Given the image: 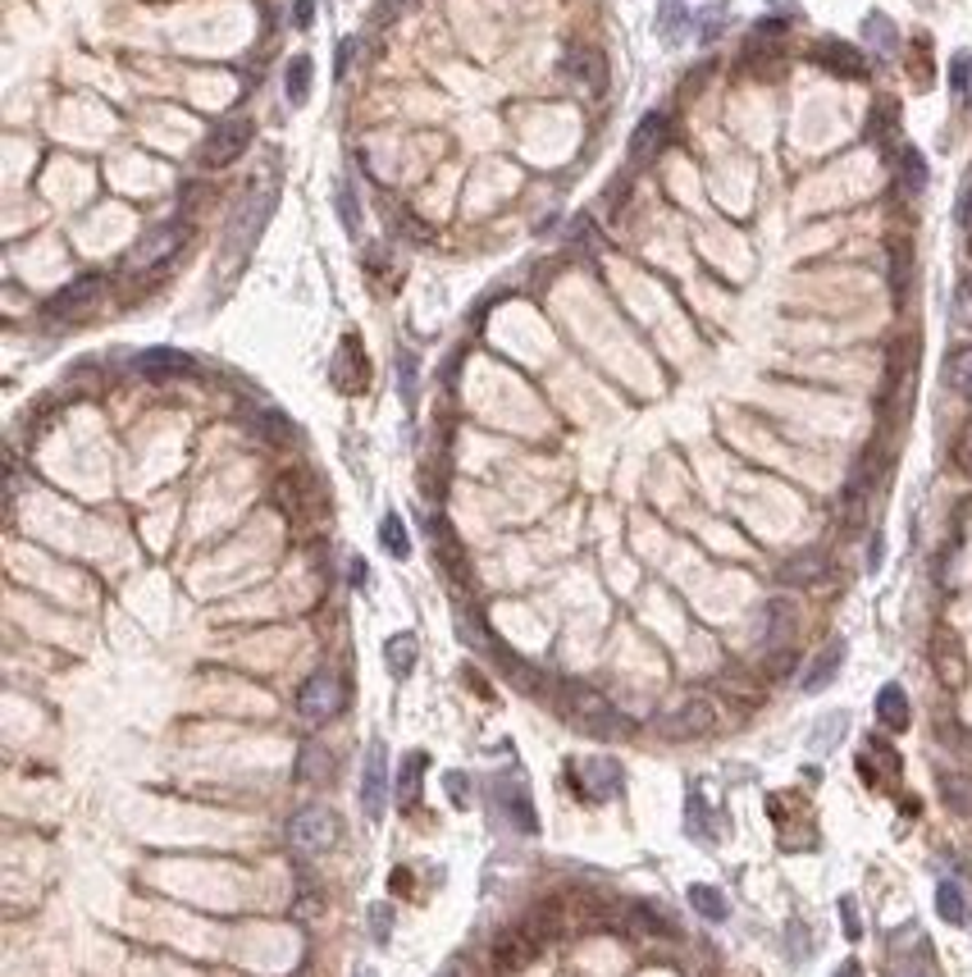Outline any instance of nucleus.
<instances>
[{
  "mask_svg": "<svg viewBox=\"0 0 972 977\" xmlns=\"http://www.w3.org/2000/svg\"><path fill=\"white\" fill-rule=\"evenodd\" d=\"M557 708L567 713L580 731H590V735H621V731H626L621 713L612 708L598 690L580 685V681H567V685H561V694H557Z\"/></svg>",
  "mask_w": 972,
  "mask_h": 977,
  "instance_id": "1",
  "label": "nucleus"
},
{
  "mask_svg": "<svg viewBox=\"0 0 972 977\" xmlns=\"http://www.w3.org/2000/svg\"><path fill=\"white\" fill-rule=\"evenodd\" d=\"M183 243H188V228L183 220L178 224H156L146 238H138L123 256V270H146V274H161L169 270L178 256H183Z\"/></svg>",
  "mask_w": 972,
  "mask_h": 977,
  "instance_id": "2",
  "label": "nucleus"
},
{
  "mask_svg": "<svg viewBox=\"0 0 972 977\" xmlns=\"http://www.w3.org/2000/svg\"><path fill=\"white\" fill-rule=\"evenodd\" d=\"M251 138H256V123L247 115H228V119H220L211 133H206V142H201V151H197V161L206 165V169H224V165H234L242 151L251 146Z\"/></svg>",
  "mask_w": 972,
  "mask_h": 977,
  "instance_id": "3",
  "label": "nucleus"
},
{
  "mask_svg": "<svg viewBox=\"0 0 972 977\" xmlns=\"http://www.w3.org/2000/svg\"><path fill=\"white\" fill-rule=\"evenodd\" d=\"M288 840L297 855H324L339 845V817L324 804H306L288 817Z\"/></svg>",
  "mask_w": 972,
  "mask_h": 977,
  "instance_id": "4",
  "label": "nucleus"
},
{
  "mask_svg": "<svg viewBox=\"0 0 972 977\" xmlns=\"http://www.w3.org/2000/svg\"><path fill=\"white\" fill-rule=\"evenodd\" d=\"M571 781H576V794H580V800L607 804V800H617V794H621L626 773H621V763H617V758L594 754V758H584V763L571 767Z\"/></svg>",
  "mask_w": 972,
  "mask_h": 977,
  "instance_id": "5",
  "label": "nucleus"
},
{
  "mask_svg": "<svg viewBox=\"0 0 972 977\" xmlns=\"http://www.w3.org/2000/svg\"><path fill=\"white\" fill-rule=\"evenodd\" d=\"M339 708H343V681L334 672L306 676V685L297 690V713L306 717V722L320 727V722H329V717H339Z\"/></svg>",
  "mask_w": 972,
  "mask_h": 977,
  "instance_id": "6",
  "label": "nucleus"
},
{
  "mask_svg": "<svg viewBox=\"0 0 972 977\" xmlns=\"http://www.w3.org/2000/svg\"><path fill=\"white\" fill-rule=\"evenodd\" d=\"M361 809L370 822H379L383 809H389V750H383L379 735L370 740L366 763H361Z\"/></svg>",
  "mask_w": 972,
  "mask_h": 977,
  "instance_id": "7",
  "label": "nucleus"
},
{
  "mask_svg": "<svg viewBox=\"0 0 972 977\" xmlns=\"http://www.w3.org/2000/svg\"><path fill=\"white\" fill-rule=\"evenodd\" d=\"M270 211H274V188H265L261 201H256V192H247V201L238 205L234 224H228V256H234V261H242V251L256 243V234H261V224H265Z\"/></svg>",
  "mask_w": 972,
  "mask_h": 977,
  "instance_id": "8",
  "label": "nucleus"
},
{
  "mask_svg": "<svg viewBox=\"0 0 972 977\" xmlns=\"http://www.w3.org/2000/svg\"><path fill=\"white\" fill-rule=\"evenodd\" d=\"M544 950V937L521 922V928H507L498 941H494V968L498 973H521L525 964H534V955Z\"/></svg>",
  "mask_w": 972,
  "mask_h": 977,
  "instance_id": "9",
  "label": "nucleus"
},
{
  "mask_svg": "<svg viewBox=\"0 0 972 977\" xmlns=\"http://www.w3.org/2000/svg\"><path fill=\"white\" fill-rule=\"evenodd\" d=\"M494 800H498L502 817H511V827H517V832H525V836L540 832V817H534L530 790H525V781H521V777L498 773V777H494Z\"/></svg>",
  "mask_w": 972,
  "mask_h": 977,
  "instance_id": "10",
  "label": "nucleus"
},
{
  "mask_svg": "<svg viewBox=\"0 0 972 977\" xmlns=\"http://www.w3.org/2000/svg\"><path fill=\"white\" fill-rule=\"evenodd\" d=\"M100 274H83V279H73L69 289H60L56 297L46 302V320H79V316H87L92 306L100 302Z\"/></svg>",
  "mask_w": 972,
  "mask_h": 977,
  "instance_id": "11",
  "label": "nucleus"
},
{
  "mask_svg": "<svg viewBox=\"0 0 972 977\" xmlns=\"http://www.w3.org/2000/svg\"><path fill=\"white\" fill-rule=\"evenodd\" d=\"M561 73H567L576 87H584V96L607 92V60H603L598 46H571L567 60H561Z\"/></svg>",
  "mask_w": 972,
  "mask_h": 977,
  "instance_id": "12",
  "label": "nucleus"
},
{
  "mask_svg": "<svg viewBox=\"0 0 972 977\" xmlns=\"http://www.w3.org/2000/svg\"><path fill=\"white\" fill-rule=\"evenodd\" d=\"M900 773H904L900 754H894L881 735H867V740H863V754H858V777H863L867 786L886 790V786L900 781Z\"/></svg>",
  "mask_w": 972,
  "mask_h": 977,
  "instance_id": "13",
  "label": "nucleus"
},
{
  "mask_svg": "<svg viewBox=\"0 0 972 977\" xmlns=\"http://www.w3.org/2000/svg\"><path fill=\"white\" fill-rule=\"evenodd\" d=\"M329 379H334L339 393H361L366 389L370 366H366V352H361V339H356V333H347V339L339 343L334 362H329Z\"/></svg>",
  "mask_w": 972,
  "mask_h": 977,
  "instance_id": "14",
  "label": "nucleus"
},
{
  "mask_svg": "<svg viewBox=\"0 0 972 977\" xmlns=\"http://www.w3.org/2000/svg\"><path fill=\"white\" fill-rule=\"evenodd\" d=\"M712 727H718V708H712L708 699H685L672 717H662V735L667 740H699V735H708Z\"/></svg>",
  "mask_w": 972,
  "mask_h": 977,
  "instance_id": "15",
  "label": "nucleus"
},
{
  "mask_svg": "<svg viewBox=\"0 0 972 977\" xmlns=\"http://www.w3.org/2000/svg\"><path fill=\"white\" fill-rule=\"evenodd\" d=\"M667 142H672V119L662 115V110L644 115V119H639V128L630 133V165L639 169V165L657 161L662 151H667Z\"/></svg>",
  "mask_w": 972,
  "mask_h": 977,
  "instance_id": "16",
  "label": "nucleus"
},
{
  "mask_svg": "<svg viewBox=\"0 0 972 977\" xmlns=\"http://www.w3.org/2000/svg\"><path fill=\"white\" fill-rule=\"evenodd\" d=\"M813 60L822 64L827 73H840V79H863L867 73V56L858 46H850V42H840V37H822L813 46Z\"/></svg>",
  "mask_w": 972,
  "mask_h": 977,
  "instance_id": "17",
  "label": "nucleus"
},
{
  "mask_svg": "<svg viewBox=\"0 0 972 977\" xmlns=\"http://www.w3.org/2000/svg\"><path fill=\"white\" fill-rule=\"evenodd\" d=\"M932 667H936V676L950 685V690H959L968 681V658H963L959 635H950V631H936L932 635Z\"/></svg>",
  "mask_w": 972,
  "mask_h": 977,
  "instance_id": "18",
  "label": "nucleus"
},
{
  "mask_svg": "<svg viewBox=\"0 0 972 977\" xmlns=\"http://www.w3.org/2000/svg\"><path fill=\"white\" fill-rule=\"evenodd\" d=\"M831 572V562H827V553L822 549H804V553H795V557H785L781 562V572H777V580L781 585H822V576Z\"/></svg>",
  "mask_w": 972,
  "mask_h": 977,
  "instance_id": "19",
  "label": "nucleus"
},
{
  "mask_svg": "<svg viewBox=\"0 0 972 977\" xmlns=\"http://www.w3.org/2000/svg\"><path fill=\"white\" fill-rule=\"evenodd\" d=\"M840 667H845V639H831V645L808 662V672H804V681H799L804 694H822V690L840 676Z\"/></svg>",
  "mask_w": 972,
  "mask_h": 977,
  "instance_id": "20",
  "label": "nucleus"
},
{
  "mask_svg": "<svg viewBox=\"0 0 972 977\" xmlns=\"http://www.w3.org/2000/svg\"><path fill=\"white\" fill-rule=\"evenodd\" d=\"M429 534H434V557H443V567L452 580H466V553H462V539L452 534V526L443 517H429Z\"/></svg>",
  "mask_w": 972,
  "mask_h": 977,
  "instance_id": "21",
  "label": "nucleus"
},
{
  "mask_svg": "<svg viewBox=\"0 0 972 977\" xmlns=\"http://www.w3.org/2000/svg\"><path fill=\"white\" fill-rule=\"evenodd\" d=\"M138 370L146 379H174V375H192V356L174 352V348H151L138 356Z\"/></svg>",
  "mask_w": 972,
  "mask_h": 977,
  "instance_id": "22",
  "label": "nucleus"
},
{
  "mask_svg": "<svg viewBox=\"0 0 972 977\" xmlns=\"http://www.w3.org/2000/svg\"><path fill=\"white\" fill-rule=\"evenodd\" d=\"M909 717H913V704H909V694H904V685H881L877 690V722L886 727V731H904L909 727Z\"/></svg>",
  "mask_w": 972,
  "mask_h": 977,
  "instance_id": "23",
  "label": "nucleus"
},
{
  "mask_svg": "<svg viewBox=\"0 0 972 977\" xmlns=\"http://www.w3.org/2000/svg\"><path fill=\"white\" fill-rule=\"evenodd\" d=\"M863 42L877 50V60H894V56H900V28L890 23V14H877V10L867 14L863 19Z\"/></svg>",
  "mask_w": 972,
  "mask_h": 977,
  "instance_id": "24",
  "label": "nucleus"
},
{
  "mask_svg": "<svg viewBox=\"0 0 972 977\" xmlns=\"http://www.w3.org/2000/svg\"><path fill=\"white\" fill-rule=\"evenodd\" d=\"M867 138H873L881 151H890L900 142V106L894 101H877L873 106V119H867Z\"/></svg>",
  "mask_w": 972,
  "mask_h": 977,
  "instance_id": "25",
  "label": "nucleus"
},
{
  "mask_svg": "<svg viewBox=\"0 0 972 977\" xmlns=\"http://www.w3.org/2000/svg\"><path fill=\"white\" fill-rule=\"evenodd\" d=\"M845 731H850V713H827L822 722H817L813 731H808V750L813 754H831L840 740H845Z\"/></svg>",
  "mask_w": 972,
  "mask_h": 977,
  "instance_id": "26",
  "label": "nucleus"
},
{
  "mask_svg": "<svg viewBox=\"0 0 972 977\" xmlns=\"http://www.w3.org/2000/svg\"><path fill=\"white\" fill-rule=\"evenodd\" d=\"M416 654H420V645H416V635H412V631H402V635H393L389 645H383V662H389V672H393V676H412Z\"/></svg>",
  "mask_w": 972,
  "mask_h": 977,
  "instance_id": "27",
  "label": "nucleus"
},
{
  "mask_svg": "<svg viewBox=\"0 0 972 977\" xmlns=\"http://www.w3.org/2000/svg\"><path fill=\"white\" fill-rule=\"evenodd\" d=\"M425 767H429L425 750H412V754L402 758V773H398V800H402V804H416V800H420V777H425Z\"/></svg>",
  "mask_w": 972,
  "mask_h": 977,
  "instance_id": "28",
  "label": "nucleus"
},
{
  "mask_svg": "<svg viewBox=\"0 0 972 977\" xmlns=\"http://www.w3.org/2000/svg\"><path fill=\"white\" fill-rule=\"evenodd\" d=\"M689 905H695V914L708 918V922H726L731 918V905H726V895L718 886L695 882V886H689Z\"/></svg>",
  "mask_w": 972,
  "mask_h": 977,
  "instance_id": "29",
  "label": "nucleus"
},
{
  "mask_svg": "<svg viewBox=\"0 0 972 977\" xmlns=\"http://www.w3.org/2000/svg\"><path fill=\"white\" fill-rule=\"evenodd\" d=\"M311 73H316L311 56H293L288 60V69H284V92H288L293 106H306V96H311Z\"/></svg>",
  "mask_w": 972,
  "mask_h": 977,
  "instance_id": "30",
  "label": "nucleus"
},
{
  "mask_svg": "<svg viewBox=\"0 0 972 977\" xmlns=\"http://www.w3.org/2000/svg\"><path fill=\"white\" fill-rule=\"evenodd\" d=\"M909 279H913V247L900 238V243H890V289H894V302L909 297Z\"/></svg>",
  "mask_w": 972,
  "mask_h": 977,
  "instance_id": "31",
  "label": "nucleus"
},
{
  "mask_svg": "<svg viewBox=\"0 0 972 977\" xmlns=\"http://www.w3.org/2000/svg\"><path fill=\"white\" fill-rule=\"evenodd\" d=\"M945 384H950L955 393L972 398V343L968 348H955L950 356H945Z\"/></svg>",
  "mask_w": 972,
  "mask_h": 977,
  "instance_id": "32",
  "label": "nucleus"
},
{
  "mask_svg": "<svg viewBox=\"0 0 972 977\" xmlns=\"http://www.w3.org/2000/svg\"><path fill=\"white\" fill-rule=\"evenodd\" d=\"M936 914L950 922V928H963V922H968V905H963L959 882H940L936 886Z\"/></svg>",
  "mask_w": 972,
  "mask_h": 977,
  "instance_id": "33",
  "label": "nucleus"
},
{
  "mask_svg": "<svg viewBox=\"0 0 972 977\" xmlns=\"http://www.w3.org/2000/svg\"><path fill=\"white\" fill-rule=\"evenodd\" d=\"M900 184L913 197L927 188V161H923V151H917V146H900Z\"/></svg>",
  "mask_w": 972,
  "mask_h": 977,
  "instance_id": "34",
  "label": "nucleus"
},
{
  "mask_svg": "<svg viewBox=\"0 0 972 977\" xmlns=\"http://www.w3.org/2000/svg\"><path fill=\"white\" fill-rule=\"evenodd\" d=\"M379 544H383V553H389V557H406V553H412V534H406V526H402L398 511H389V517L379 521Z\"/></svg>",
  "mask_w": 972,
  "mask_h": 977,
  "instance_id": "35",
  "label": "nucleus"
},
{
  "mask_svg": "<svg viewBox=\"0 0 972 977\" xmlns=\"http://www.w3.org/2000/svg\"><path fill=\"white\" fill-rule=\"evenodd\" d=\"M940 800L950 804L955 813H972V777L945 773V777H940Z\"/></svg>",
  "mask_w": 972,
  "mask_h": 977,
  "instance_id": "36",
  "label": "nucleus"
},
{
  "mask_svg": "<svg viewBox=\"0 0 972 977\" xmlns=\"http://www.w3.org/2000/svg\"><path fill=\"white\" fill-rule=\"evenodd\" d=\"M790 631H795V608L785 599H772L767 603V645H781Z\"/></svg>",
  "mask_w": 972,
  "mask_h": 977,
  "instance_id": "37",
  "label": "nucleus"
},
{
  "mask_svg": "<svg viewBox=\"0 0 972 977\" xmlns=\"http://www.w3.org/2000/svg\"><path fill=\"white\" fill-rule=\"evenodd\" d=\"M950 92L959 106H972V50H959L950 60Z\"/></svg>",
  "mask_w": 972,
  "mask_h": 977,
  "instance_id": "38",
  "label": "nucleus"
},
{
  "mask_svg": "<svg viewBox=\"0 0 972 977\" xmlns=\"http://www.w3.org/2000/svg\"><path fill=\"white\" fill-rule=\"evenodd\" d=\"M630 922H635V932H644V937H676L672 922L649 905H630Z\"/></svg>",
  "mask_w": 972,
  "mask_h": 977,
  "instance_id": "39",
  "label": "nucleus"
},
{
  "mask_svg": "<svg viewBox=\"0 0 972 977\" xmlns=\"http://www.w3.org/2000/svg\"><path fill=\"white\" fill-rule=\"evenodd\" d=\"M890 977H936V955H932V945H923L917 950V960L909 955H894V968H890Z\"/></svg>",
  "mask_w": 972,
  "mask_h": 977,
  "instance_id": "40",
  "label": "nucleus"
},
{
  "mask_svg": "<svg viewBox=\"0 0 972 977\" xmlns=\"http://www.w3.org/2000/svg\"><path fill=\"white\" fill-rule=\"evenodd\" d=\"M251 425H256V434H261L265 444H288V439H293V425H288L284 416H278V411H256V421H251Z\"/></svg>",
  "mask_w": 972,
  "mask_h": 977,
  "instance_id": "41",
  "label": "nucleus"
},
{
  "mask_svg": "<svg viewBox=\"0 0 972 977\" xmlns=\"http://www.w3.org/2000/svg\"><path fill=\"white\" fill-rule=\"evenodd\" d=\"M685 822H689V836L695 840H712V827H708V809H703V794L699 790H689V800H685Z\"/></svg>",
  "mask_w": 972,
  "mask_h": 977,
  "instance_id": "42",
  "label": "nucleus"
},
{
  "mask_svg": "<svg viewBox=\"0 0 972 977\" xmlns=\"http://www.w3.org/2000/svg\"><path fill=\"white\" fill-rule=\"evenodd\" d=\"M416 379H420L416 352H398V393H402V402H406V407L416 402Z\"/></svg>",
  "mask_w": 972,
  "mask_h": 977,
  "instance_id": "43",
  "label": "nucleus"
},
{
  "mask_svg": "<svg viewBox=\"0 0 972 977\" xmlns=\"http://www.w3.org/2000/svg\"><path fill=\"white\" fill-rule=\"evenodd\" d=\"M950 461H955V471H959V475H968V480H972V421H963V425H959L955 444H950Z\"/></svg>",
  "mask_w": 972,
  "mask_h": 977,
  "instance_id": "44",
  "label": "nucleus"
},
{
  "mask_svg": "<svg viewBox=\"0 0 972 977\" xmlns=\"http://www.w3.org/2000/svg\"><path fill=\"white\" fill-rule=\"evenodd\" d=\"M950 316H955V325H959V329H972V274H963V279H959L955 302H950Z\"/></svg>",
  "mask_w": 972,
  "mask_h": 977,
  "instance_id": "45",
  "label": "nucleus"
},
{
  "mask_svg": "<svg viewBox=\"0 0 972 977\" xmlns=\"http://www.w3.org/2000/svg\"><path fill=\"white\" fill-rule=\"evenodd\" d=\"M685 28H689V14H685L680 5H662V10H657V33L667 37V42H680Z\"/></svg>",
  "mask_w": 972,
  "mask_h": 977,
  "instance_id": "46",
  "label": "nucleus"
},
{
  "mask_svg": "<svg viewBox=\"0 0 972 977\" xmlns=\"http://www.w3.org/2000/svg\"><path fill=\"white\" fill-rule=\"evenodd\" d=\"M334 205H339V220H343V228H347V234H356V228H361V211H356L352 184H339V188H334Z\"/></svg>",
  "mask_w": 972,
  "mask_h": 977,
  "instance_id": "47",
  "label": "nucleus"
},
{
  "mask_svg": "<svg viewBox=\"0 0 972 977\" xmlns=\"http://www.w3.org/2000/svg\"><path fill=\"white\" fill-rule=\"evenodd\" d=\"M389 937H393V905H370V941L375 945H389Z\"/></svg>",
  "mask_w": 972,
  "mask_h": 977,
  "instance_id": "48",
  "label": "nucleus"
},
{
  "mask_svg": "<svg viewBox=\"0 0 972 977\" xmlns=\"http://www.w3.org/2000/svg\"><path fill=\"white\" fill-rule=\"evenodd\" d=\"M406 5H412V0H379V5H375V14H370V23H375V28H389V23H393V19H398V14L406 10Z\"/></svg>",
  "mask_w": 972,
  "mask_h": 977,
  "instance_id": "49",
  "label": "nucleus"
},
{
  "mask_svg": "<svg viewBox=\"0 0 972 977\" xmlns=\"http://www.w3.org/2000/svg\"><path fill=\"white\" fill-rule=\"evenodd\" d=\"M206 197H211V188H206V184H192V188H188V197H178V220H192V215H197V205L206 201Z\"/></svg>",
  "mask_w": 972,
  "mask_h": 977,
  "instance_id": "50",
  "label": "nucleus"
},
{
  "mask_svg": "<svg viewBox=\"0 0 972 977\" xmlns=\"http://www.w3.org/2000/svg\"><path fill=\"white\" fill-rule=\"evenodd\" d=\"M840 918H845V932H850V941H858V937H863V922H858V905H854V895L840 899Z\"/></svg>",
  "mask_w": 972,
  "mask_h": 977,
  "instance_id": "51",
  "label": "nucleus"
},
{
  "mask_svg": "<svg viewBox=\"0 0 972 977\" xmlns=\"http://www.w3.org/2000/svg\"><path fill=\"white\" fill-rule=\"evenodd\" d=\"M959 224H963V234H972V178H968L963 192H959Z\"/></svg>",
  "mask_w": 972,
  "mask_h": 977,
  "instance_id": "52",
  "label": "nucleus"
},
{
  "mask_svg": "<svg viewBox=\"0 0 972 977\" xmlns=\"http://www.w3.org/2000/svg\"><path fill=\"white\" fill-rule=\"evenodd\" d=\"M311 19H316V0H297V5H293V23H297V28H311Z\"/></svg>",
  "mask_w": 972,
  "mask_h": 977,
  "instance_id": "53",
  "label": "nucleus"
},
{
  "mask_svg": "<svg viewBox=\"0 0 972 977\" xmlns=\"http://www.w3.org/2000/svg\"><path fill=\"white\" fill-rule=\"evenodd\" d=\"M448 786H452V804L466 809V800H471V794H466V777L462 773H448Z\"/></svg>",
  "mask_w": 972,
  "mask_h": 977,
  "instance_id": "54",
  "label": "nucleus"
},
{
  "mask_svg": "<svg viewBox=\"0 0 972 977\" xmlns=\"http://www.w3.org/2000/svg\"><path fill=\"white\" fill-rule=\"evenodd\" d=\"M352 50H356V42L347 37V42L339 46V64H334V73H339V79H343V73H347V64H352Z\"/></svg>",
  "mask_w": 972,
  "mask_h": 977,
  "instance_id": "55",
  "label": "nucleus"
},
{
  "mask_svg": "<svg viewBox=\"0 0 972 977\" xmlns=\"http://www.w3.org/2000/svg\"><path fill=\"white\" fill-rule=\"evenodd\" d=\"M366 576H370V567H366V562H361V557H352V585H356V589H361V585H366Z\"/></svg>",
  "mask_w": 972,
  "mask_h": 977,
  "instance_id": "56",
  "label": "nucleus"
},
{
  "mask_svg": "<svg viewBox=\"0 0 972 977\" xmlns=\"http://www.w3.org/2000/svg\"><path fill=\"white\" fill-rule=\"evenodd\" d=\"M831 977H863V968H858L854 960H845V964H840V968H835Z\"/></svg>",
  "mask_w": 972,
  "mask_h": 977,
  "instance_id": "57",
  "label": "nucleus"
},
{
  "mask_svg": "<svg viewBox=\"0 0 972 977\" xmlns=\"http://www.w3.org/2000/svg\"><path fill=\"white\" fill-rule=\"evenodd\" d=\"M439 977H462V968H457V964H448V968H443Z\"/></svg>",
  "mask_w": 972,
  "mask_h": 977,
  "instance_id": "58",
  "label": "nucleus"
},
{
  "mask_svg": "<svg viewBox=\"0 0 972 977\" xmlns=\"http://www.w3.org/2000/svg\"><path fill=\"white\" fill-rule=\"evenodd\" d=\"M352 977H379V973H375V968H356Z\"/></svg>",
  "mask_w": 972,
  "mask_h": 977,
  "instance_id": "59",
  "label": "nucleus"
}]
</instances>
